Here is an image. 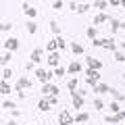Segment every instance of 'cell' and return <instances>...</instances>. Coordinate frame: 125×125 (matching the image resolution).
<instances>
[{
  "instance_id": "obj_1",
  "label": "cell",
  "mask_w": 125,
  "mask_h": 125,
  "mask_svg": "<svg viewBox=\"0 0 125 125\" xmlns=\"http://www.w3.org/2000/svg\"><path fill=\"white\" fill-rule=\"evenodd\" d=\"M36 77H38V81L44 85V83H50V79L54 77V73L46 71V69H38V71H36Z\"/></svg>"
},
{
  "instance_id": "obj_2",
  "label": "cell",
  "mask_w": 125,
  "mask_h": 125,
  "mask_svg": "<svg viewBox=\"0 0 125 125\" xmlns=\"http://www.w3.org/2000/svg\"><path fill=\"white\" fill-rule=\"evenodd\" d=\"M73 123H75V119H73V115L69 111L58 113V125H73Z\"/></svg>"
},
{
  "instance_id": "obj_3",
  "label": "cell",
  "mask_w": 125,
  "mask_h": 125,
  "mask_svg": "<svg viewBox=\"0 0 125 125\" xmlns=\"http://www.w3.org/2000/svg\"><path fill=\"white\" fill-rule=\"evenodd\" d=\"M85 75H88V77H85V81H88V83L92 85V88H94V85H98V79H100L98 71H94V69H90V67H88V71H85Z\"/></svg>"
},
{
  "instance_id": "obj_4",
  "label": "cell",
  "mask_w": 125,
  "mask_h": 125,
  "mask_svg": "<svg viewBox=\"0 0 125 125\" xmlns=\"http://www.w3.org/2000/svg\"><path fill=\"white\" fill-rule=\"evenodd\" d=\"M2 46L6 48V52H15V50L19 48V40L17 38H6V40L2 42Z\"/></svg>"
},
{
  "instance_id": "obj_5",
  "label": "cell",
  "mask_w": 125,
  "mask_h": 125,
  "mask_svg": "<svg viewBox=\"0 0 125 125\" xmlns=\"http://www.w3.org/2000/svg\"><path fill=\"white\" fill-rule=\"evenodd\" d=\"M42 94H50V96H58V85H54V83H44V85H42Z\"/></svg>"
},
{
  "instance_id": "obj_6",
  "label": "cell",
  "mask_w": 125,
  "mask_h": 125,
  "mask_svg": "<svg viewBox=\"0 0 125 125\" xmlns=\"http://www.w3.org/2000/svg\"><path fill=\"white\" fill-rule=\"evenodd\" d=\"M71 102H73V106L75 108H81L83 106V96H79V92H71Z\"/></svg>"
},
{
  "instance_id": "obj_7",
  "label": "cell",
  "mask_w": 125,
  "mask_h": 125,
  "mask_svg": "<svg viewBox=\"0 0 125 125\" xmlns=\"http://www.w3.org/2000/svg\"><path fill=\"white\" fill-rule=\"evenodd\" d=\"M123 119H125V111H121V113H117V115H108L106 123H121Z\"/></svg>"
},
{
  "instance_id": "obj_8",
  "label": "cell",
  "mask_w": 125,
  "mask_h": 125,
  "mask_svg": "<svg viewBox=\"0 0 125 125\" xmlns=\"http://www.w3.org/2000/svg\"><path fill=\"white\" fill-rule=\"evenodd\" d=\"M85 61H88V67H90V69H94V71H100V67H102V62H100L98 58H94V56H88Z\"/></svg>"
},
{
  "instance_id": "obj_9",
  "label": "cell",
  "mask_w": 125,
  "mask_h": 125,
  "mask_svg": "<svg viewBox=\"0 0 125 125\" xmlns=\"http://www.w3.org/2000/svg\"><path fill=\"white\" fill-rule=\"evenodd\" d=\"M113 17H108L106 13H100V15H96L94 17V25H102V23H106V21H111Z\"/></svg>"
},
{
  "instance_id": "obj_10",
  "label": "cell",
  "mask_w": 125,
  "mask_h": 125,
  "mask_svg": "<svg viewBox=\"0 0 125 125\" xmlns=\"http://www.w3.org/2000/svg\"><path fill=\"white\" fill-rule=\"evenodd\" d=\"M23 13H25V15H27V17H29V19H36V17H38V10L33 9V6H29V4H27V2H25V4H23Z\"/></svg>"
},
{
  "instance_id": "obj_11",
  "label": "cell",
  "mask_w": 125,
  "mask_h": 125,
  "mask_svg": "<svg viewBox=\"0 0 125 125\" xmlns=\"http://www.w3.org/2000/svg\"><path fill=\"white\" fill-rule=\"evenodd\" d=\"M108 23H111V29H113V33H117V31H121V29L125 27V23H121L119 19H111Z\"/></svg>"
},
{
  "instance_id": "obj_12",
  "label": "cell",
  "mask_w": 125,
  "mask_h": 125,
  "mask_svg": "<svg viewBox=\"0 0 125 125\" xmlns=\"http://www.w3.org/2000/svg\"><path fill=\"white\" fill-rule=\"evenodd\" d=\"M31 85V81L27 79V77H21V79L17 81V92H23V90H27Z\"/></svg>"
},
{
  "instance_id": "obj_13",
  "label": "cell",
  "mask_w": 125,
  "mask_h": 125,
  "mask_svg": "<svg viewBox=\"0 0 125 125\" xmlns=\"http://www.w3.org/2000/svg\"><path fill=\"white\" fill-rule=\"evenodd\" d=\"M108 94H111L117 102H123V100H125V94H121L119 90H115V88H108Z\"/></svg>"
},
{
  "instance_id": "obj_14",
  "label": "cell",
  "mask_w": 125,
  "mask_h": 125,
  "mask_svg": "<svg viewBox=\"0 0 125 125\" xmlns=\"http://www.w3.org/2000/svg\"><path fill=\"white\" fill-rule=\"evenodd\" d=\"M29 61L33 62V65H36V62H40V61H42V48H36V50H33V52L29 54Z\"/></svg>"
},
{
  "instance_id": "obj_15",
  "label": "cell",
  "mask_w": 125,
  "mask_h": 125,
  "mask_svg": "<svg viewBox=\"0 0 125 125\" xmlns=\"http://www.w3.org/2000/svg\"><path fill=\"white\" fill-rule=\"evenodd\" d=\"M50 102H48V98H40V102H38V111H42V113H46V111H50Z\"/></svg>"
},
{
  "instance_id": "obj_16",
  "label": "cell",
  "mask_w": 125,
  "mask_h": 125,
  "mask_svg": "<svg viewBox=\"0 0 125 125\" xmlns=\"http://www.w3.org/2000/svg\"><path fill=\"white\" fill-rule=\"evenodd\" d=\"M58 61H61L58 52H52V54L48 56V65H50V67H58Z\"/></svg>"
},
{
  "instance_id": "obj_17",
  "label": "cell",
  "mask_w": 125,
  "mask_h": 125,
  "mask_svg": "<svg viewBox=\"0 0 125 125\" xmlns=\"http://www.w3.org/2000/svg\"><path fill=\"white\" fill-rule=\"evenodd\" d=\"M79 71H81V65H79L77 61H73L71 65L67 67V73H71V75H73V73H79Z\"/></svg>"
},
{
  "instance_id": "obj_18",
  "label": "cell",
  "mask_w": 125,
  "mask_h": 125,
  "mask_svg": "<svg viewBox=\"0 0 125 125\" xmlns=\"http://www.w3.org/2000/svg\"><path fill=\"white\" fill-rule=\"evenodd\" d=\"M104 48L111 50V52H115V50H117V42H115V38H106V44H104Z\"/></svg>"
},
{
  "instance_id": "obj_19",
  "label": "cell",
  "mask_w": 125,
  "mask_h": 125,
  "mask_svg": "<svg viewBox=\"0 0 125 125\" xmlns=\"http://www.w3.org/2000/svg\"><path fill=\"white\" fill-rule=\"evenodd\" d=\"M92 92H96V94H106V92H108V85H106V83H98V85H94V88H92Z\"/></svg>"
},
{
  "instance_id": "obj_20",
  "label": "cell",
  "mask_w": 125,
  "mask_h": 125,
  "mask_svg": "<svg viewBox=\"0 0 125 125\" xmlns=\"http://www.w3.org/2000/svg\"><path fill=\"white\" fill-rule=\"evenodd\" d=\"M10 92H13V88L9 85V81H2V83H0V94H4V96H9Z\"/></svg>"
},
{
  "instance_id": "obj_21",
  "label": "cell",
  "mask_w": 125,
  "mask_h": 125,
  "mask_svg": "<svg viewBox=\"0 0 125 125\" xmlns=\"http://www.w3.org/2000/svg\"><path fill=\"white\" fill-rule=\"evenodd\" d=\"M73 119H75V123H85V121L90 119V115H88V113H77Z\"/></svg>"
},
{
  "instance_id": "obj_22",
  "label": "cell",
  "mask_w": 125,
  "mask_h": 125,
  "mask_svg": "<svg viewBox=\"0 0 125 125\" xmlns=\"http://www.w3.org/2000/svg\"><path fill=\"white\" fill-rule=\"evenodd\" d=\"M92 9H100V10H104V9H108V2H106V0H98V2H92Z\"/></svg>"
},
{
  "instance_id": "obj_23",
  "label": "cell",
  "mask_w": 125,
  "mask_h": 125,
  "mask_svg": "<svg viewBox=\"0 0 125 125\" xmlns=\"http://www.w3.org/2000/svg\"><path fill=\"white\" fill-rule=\"evenodd\" d=\"M56 48H58V42H56V38H54V40H50L48 44H46V50H50V54H52V52H56Z\"/></svg>"
},
{
  "instance_id": "obj_24",
  "label": "cell",
  "mask_w": 125,
  "mask_h": 125,
  "mask_svg": "<svg viewBox=\"0 0 125 125\" xmlns=\"http://www.w3.org/2000/svg\"><path fill=\"white\" fill-rule=\"evenodd\" d=\"M71 52L73 54H83V46L77 44V42H73V44H71Z\"/></svg>"
},
{
  "instance_id": "obj_25",
  "label": "cell",
  "mask_w": 125,
  "mask_h": 125,
  "mask_svg": "<svg viewBox=\"0 0 125 125\" xmlns=\"http://www.w3.org/2000/svg\"><path fill=\"white\" fill-rule=\"evenodd\" d=\"M85 33H88V38L90 40H96V38H98V29H96V27H88V31H85Z\"/></svg>"
},
{
  "instance_id": "obj_26",
  "label": "cell",
  "mask_w": 125,
  "mask_h": 125,
  "mask_svg": "<svg viewBox=\"0 0 125 125\" xmlns=\"http://www.w3.org/2000/svg\"><path fill=\"white\" fill-rule=\"evenodd\" d=\"M90 9H92V4H90V2H83V4H79V6H77V13H79V15H83V13H88Z\"/></svg>"
},
{
  "instance_id": "obj_27",
  "label": "cell",
  "mask_w": 125,
  "mask_h": 125,
  "mask_svg": "<svg viewBox=\"0 0 125 125\" xmlns=\"http://www.w3.org/2000/svg\"><path fill=\"white\" fill-rule=\"evenodd\" d=\"M10 77H13V69H10V67H4V71H2V81H9Z\"/></svg>"
},
{
  "instance_id": "obj_28",
  "label": "cell",
  "mask_w": 125,
  "mask_h": 125,
  "mask_svg": "<svg viewBox=\"0 0 125 125\" xmlns=\"http://www.w3.org/2000/svg\"><path fill=\"white\" fill-rule=\"evenodd\" d=\"M50 31H52L54 36H58V33H61V25H58L56 21H50Z\"/></svg>"
},
{
  "instance_id": "obj_29",
  "label": "cell",
  "mask_w": 125,
  "mask_h": 125,
  "mask_svg": "<svg viewBox=\"0 0 125 125\" xmlns=\"http://www.w3.org/2000/svg\"><path fill=\"white\" fill-rule=\"evenodd\" d=\"M67 88L71 90V92H75V90H77V77H71V79L67 81Z\"/></svg>"
},
{
  "instance_id": "obj_30",
  "label": "cell",
  "mask_w": 125,
  "mask_h": 125,
  "mask_svg": "<svg viewBox=\"0 0 125 125\" xmlns=\"http://www.w3.org/2000/svg\"><path fill=\"white\" fill-rule=\"evenodd\" d=\"M10 58H13V52H4V54H2V58H0V62H2V65H4V67H6V65H9V61H10Z\"/></svg>"
},
{
  "instance_id": "obj_31",
  "label": "cell",
  "mask_w": 125,
  "mask_h": 125,
  "mask_svg": "<svg viewBox=\"0 0 125 125\" xmlns=\"http://www.w3.org/2000/svg\"><path fill=\"white\" fill-rule=\"evenodd\" d=\"M108 111H111L113 115H117V113H121V108H119V102H111V104H108Z\"/></svg>"
},
{
  "instance_id": "obj_32",
  "label": "cell",
  "mask_w": 125,
  "mask_h": 125,
  "mask_svg": "<svg viewBox=\"0 0 125 125\" xmlns=\"http://www.w3.org/2000/svg\"><path fill=\"white\" fill-rule=\"evenodd\" d=\"M62 75H67V69H62V67H56V69H54V77H58V79H61Z\"/></svg>"
},
{
  "instance_id": "obj_33",
  "label": "cell",
  "mask_w": 125,
  "mask_h": 125,
  "mask_svg": "<svg viewBox=\"0 0 125 125\" xmlns=\"http://www.w3.org/2000/svg\"><path fill=\"white\" fill-rule=\"evenodd\" d=\"M27 31H29V33H36V31H38V23L36 21H29V23H27Z\"/></svg>"
},
{
  "instance_id": "obj_34",
  "label": "cell",
  "mask_w": 125,
  "mask_h": 125,
  "mask_svg": "<svg viewBox=\"0 0 125 125\" xmlns=\"http://www.w3.org/2000/svg\"><path fill=\"white\" fill-rule=\"evenodd\" d=\"M104 44H106V38H96V40H92V46H102L104 48Z\"/></svg>"
},
{
  "instance_id": "obj_35",
  "label": "cell",
  "mask_w": 125,
  "mask_h": 125,
  "mask_svg": "<svg viewBox=\"0 0 125 125\" xmlns=\"http://www.w3.org/2000/svg\"><path fill=\"white\" fill-rule=\"evenodd\" d=\"M115 61H117V62H123V61H125V54L121 52V50H115Z\"/></svg>"
},
{
  "instance_id": "obj_36",
  "label": "cell",
  "mask_w": 125,
  "mask_h": 125,
  "mask_svg": "<svg viewBox=\"0 0 125 125\" xmlns=\"http://www.w3.org/2000/svg\"><path fill=\"white\" fill-rule=\"evenodd\" d=\"M94 108H96V111H102V108H104V102H102L100 98H96V100H94Z\"/></svg>"
},
{
  "instance_id": "obj_37",
  "label": "cell",
  "mask_w": 125,
  "mask_h": 125,
  "mask_svg": "<svg viewBox=\"0 0 125 125\" xmlns=\"http://www.w3.org/2000/svg\"><path fill=\"white\" fill-rule=\"evenodd\" d=\"M2 108H9V111H15V102H10V100H4V102H2Z\"/></svg>"
},
{
  "instance_id": "obj_38",
  "label": "cell",
  "mask_w": 125,
  "mask_h": 125,
  "mask_svg": "<svg viewBox=\"0 0 125 125\" xmlns=\"http://www.w3.org/2000/svg\"><path fill=\"white\" fill-rule=\"evenodd\" d=\"M0 29L4 31V33H9V31L13 29V23H2V27H0Z\"/></svg>"
},
{
  "instance_id": "obj_39",
  "label": "cell",
  "mask_w": 125,
  "mask_h": 125,
  "mask_svg": "<svg viewBox=\"0 0 125 125\" xmlns=\"http://www.w3.org/2000/svg\"><path fill=\"white\" fill-rule=\"evenodd\" d=\"M48 102H50V106H56L58 104V96H48Z\"/></svg>"
},
{
  "instance_id": "obj_40",
  "label": "cell",
  "mask_w": 125,
  "mask_h": 125,
  "mask_svg": "<svg viewBox=\"0 0 125 125\" xmlns=\"http://www.w3.org/2000/svg\"><path fill=\"white\" fill-rule=\"evenodd\" d=\"M56 42H58V50H62V48H65V46H67V42L62 40V38H61V36H58V38H56Z\"/></svg>"
},
{
  "instance_id": "obj_41",
  "label": "cell",
  "mask_w": 125,
  "mask_h": 125,
  "mask_svg": "<svg viewBox=\"0 0 125 125\" xmlns=\"http://www.w3.org/2000/svg\"><path fill=\"white\" fill-rule=\"evenodd\" d=\"M52 9H54V10L62 9V2H61V0H56V2H52Z\"/></svg>"
},
{
  "instance_id": "obj_42",
  "label": "cell",
  "mask_w": 125,
  "mask_h": 125,
  "mask_svg": "<svg viewBox=\"0 0 125 125\" xmlns=\"http://www.w3.org/2000/svg\"><path fill=\"white\" fill-rule=\"evenodd\" d=\"M108 4H111V6H121V0H111Z\"/></svg>"
},
{
  "instance_id": "obj_43",
  "label": "cell",
  "mask_w": 125,
  "mask_h": 125,
  "mask_svg": "<svg viewBox=\"0 0 125 125\" xmlns=\"http://www.w3.org/2000/svg\"><path fill=\"white\" fill-rule=\"evenodd\" d=\"M31 69H33V62H31V61L25 62V71H31Z\"/></svg>"
},
{
  "instance_id": "obj_44",
  "label": "cell",
  "mask_w": 125,
  "mask_h": 125,
  "mask_svg": "<svg viewBox=\"0 0 125 125\" xmlns=\"http://www.w3.org/2000/svg\"><path fill=\"white\" fill-rule=\"evenodd\" d=\"M77 6H79L77 2H71V4H69V9H71V10H75V13H77Z\"/></svg>"
},
{
  "instance_id": "obj_45",
  "label": "cell",
  "mask_w": 125,
  "mask_h": 125,
  "mask_svg": "<svg viewBox=\"0 0 125 125\" xmlns=\"http://www.w3.org/2000/svg\"><path fill=\"white\" fill-rule=\"evenodd\" d=\"M119 48H121V50H125V42H121V44H119Z\"/></svg>"
},
{
  "instance_id": "obj_46",
  "label": "cell",
  "mask_w": 125,
  "mask_h": 125,
  "mask_svg": "<svg viewBox=\"0 0 125 125\" xmlns=\"http://www.w3.org/2000/svg\"><path fill=\"white\" fill-rule=\"evenodd\" d=\"M6 125H19V123H17V121H9V123H6Z\"/></svg>"
},
{
  "instance_id": "obj_47",
  "label": "cell",
  "mask_w": 125,
  "mask_h": 125,
  "mask_svg": "<svg viewBox=\"0 0 125 125\" xmlns=\"http://www.w3.org/2000/svg\"><path fill=\"white\" fill-rule=\"evenodd\" d=\"M121 6H123V9H125V0H121Z\"/></svg>"
},
{
  "instance_id": "obj_48",
  "label": "cell",
  "mask_w": 125,
  "mask_h": 125,
  "mask_svg": "<svg viewBox=\"0 0 125 125\" xmlns=\"http://www.w3.org/2000/svg\"><path fill=\"white\" fill-rule=\"evenodd\" d=\"M121 75H123V79H125V71H123V73H121Z\"/></svg>"
}]
</instances>
